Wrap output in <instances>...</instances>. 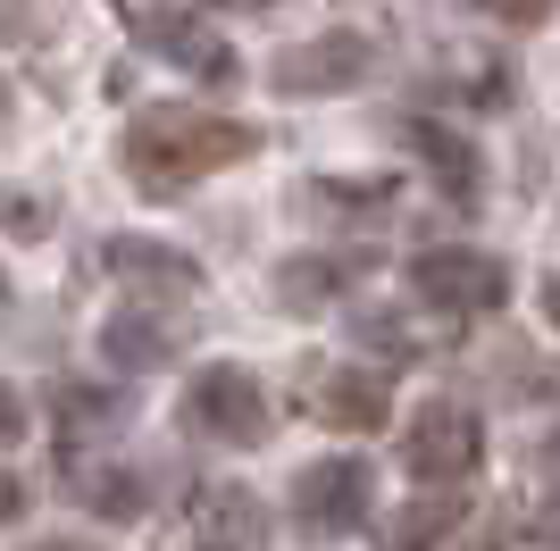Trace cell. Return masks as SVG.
Segmentation results:
<instances>
[{
  "label": "cell",
  "mask_w": 560,
  "mask_h": 551,
  "mask_svg": "<svg viewBox=\"0 0 560 551\" xmlns=\"http://www.w3.org/2000/svg\"><path fill=\"white\" fill-rule=\"evenodd\" d=\"M259 126H243V117H218L201 109V101H160V109H142L135 126H126V142H117V160H126V176L142 184V192H185V184L218 176V167L252 160L259 151Z\"/></svg>",
  "instance_id": "obj_1"
},
{
  "label": "cell",
  "mask_w": 560,
  "mask_h": 551,
  "mask_svg": "<svg viewBox=\"0 0 560 551\" xmlns=\"http://www.w3.org/2000/svg\"><path fill=\"white\" fill-rule=\"evenodd\" d=\"M176 418H185V435L226 443V452L268 443V392H259V376H252L243 360L192 367V385H185V401H176Z\"/></svg>",
  "instance_id": "obj_2"
},
{
  "label": "cell",
  "mask_w": 560,
  "mask_h": 551,
  "mask_svg": "<svg viewBox=\"0 0 560 551\" xmlns=\"http://www.w3.org/2000/svg\"><path fill=\"white\" fill-rule=\"evenodd\" d=\"M410 293L444 318H477V309H502L511 301V268L493 251H468V243H435V251H410Z\"/></svg>",
  "instance_id": "obj_3"
},
{
  "label": "cell",
  "mask_w": 560,
  "mask_h": 551,
  "mask_svg": "<svg viewBox=\"0 0 560 551\" xmlns=\"http://www.w3.org/2000/svg\"><path fill=\"white\" fill-rule=\"evenodd\" d=\"M376 68V43L369 34H351V25H327V34H310V43H284L268 59V84L293 92V101H327V92H360Z\"/></svg>",
  "instance_id": "obj_4"
},
{
  "label": "cell",
  "mask_w": 560,
  "mask_h": 551,
  "mask_svg": "<svg viewBox=\"0 0 560 551\" xmlns=\"http://www.w3.org/2000/svg\"><path fill=\"white\" fill-rule=\"evenodd\" d=\"M477 459H486V426H477V410H460V401H427V410L410 418V435H401V468L419 484H468Z\"/></svg>",
  "instance_id": "obj_5"
},
{
  "label": "cell",
  "mask_w": 560,
  "mask_h": 551,
  "mask_svg": "<svg viewBox=\"0 0 560 551\" xmlns=\"http://www.w3.org/2000/svg\"><path fill=\"white\" fill-rule=\"evenodd\" d=\"M293 518L310 535H360L376 518V477L369 459H318L293 477Z\"/></svg>",
  "instance_id": "obj_6"
},
{
  "label": "cell",
  "mask_w": 560,
  "mask_h": 551,
  "mask_svg": "<svg viewBox=\"0 0 560 551\" xmlns=\"http://www.w3.org/2000/svg\"><path fill=\"white\" fill-rule=\"evenodd\" d=\"M176 351H185V326L167 318V309H151V293H142V301H117L109 318H101V360H109V367L151 376V367H167Z\"/></svg>",
  "instance_id": "obj_7"
},
{
  "label": "cell",
  "mask_w": 560,
  "mask_h": 551,
  "mask_svg": "<svg viewBox=\"0 0 560 551\" xmlns=\"http://www.w3.org/2000/svg\"><path fill=\"white\" fill-rule=\"evenodd\" d=\"M101 268H109L126 293H201V259L176 251V243H151V234H109V243H101Z\"/></svg>",
  "instance_id": "obj_8"
},
{
  "label": "cell",
  "mask_w": 560,
  "mask_h": 551,
  "mask_svg": "<svg viewBox=\"0 0 560 551\" xmlns=\"http://www.w3.org/2000/svg\"><path fill=\"white\" fill-rule=\"evenodd\" d=\"M310 401H318V418L343 426V435H376V426L394 418V392H385L376 367H327V376L310 385Z\"/></svg>",
  "instance_id": "obj_9"
},
{
  "label": "cell",
  "mask_w": 560,
  "mask_h": 551,
  "mask_svg": "<svg viewBox=\"0 0 560 551\" xmlns=\"http://www.w3.org/2000/svg\"><path fill=\"white\" fill-rule=\"evenodd\" d=\"M142 43L160 50V59H176V68H192L201 84H226L234 75V50L218 34H201L192 17H142Z\"/></svg>",
  "instance_id": "obj_10"
},
{
  "label": "cell",
  "mask_w": 560,
  "mask_h": 551,
  "mask_svg": "<svg viewBox=\"0 0 560 551\" xmlns=\"http://www.w3.org/2000/svg\"><path fill=\"white\" fill-rule=\"evenodd\" d=\"M351 276H360V259H335V251H293V259H277V301H284V309H327V301L343 293Z\"/></svg>",
  "instance_id": "obj_11"
},
{
  "label": "cell",
  "mask_w": 560,
  "mask_h": 551,
  "mask_svg": "<svg viewBox=\"0 0 560 551\" xmlns=\"http://www.w3.org/2000/svg\"><path fill=\"white\" fill-rule=\"evenodd\" d=\"M192 535H210V543H268V509L252 493H234V484H201L192 493Z\"/></svg>",
  "instance_id": "obj_12"
},
{
  "label": "cell",
  "mask_w": 560,
  "mask_h": 551,
  "mask_svg": "<svg viewBox=\"0 0 560 551\" xmlns=\"http://www.w3.org/2000/svg\"><path fill=\"white\" fill-rule=\"evenodd\" d=\"M75 484H84V509L117 518V527L151 509V493H142V477H135V468H75Z\"/></svg>",
  "instance_id": "obj_13"
},
{
  "label": "cell",
  "mask_w": 560,
  "mask_h": 551,
  "mask_svg": "<svg viewBox=\"0 0 560 551\" xmlns=\"http://www.w3.org/2000/svg\"><path fill=\"white\" fill-rule=\"evenodd\" d=\"M410 142L427 151L435 184H452V201H477V151H468L460 134H444V126H410Z\"/></svg>",
  "instance_id": "obj_14"
},
{
  "label": "cell",
  "mask_w": 560,
  "mask_h": 551,
  "mask_svg": "<svg viewBox=\"0 0 560 551\" xmlns=\"http://www.w3.org/2000/svg\"><path fill=\"white\" fill-rule=\"evenodd\" d=\"M50 410H59L68 435H101V426L126 418V392H109V385H59V392H50Z\"/></svg>",
  "instance_id": "obj_15"
},
{
  "label": "cell",
  "mask_w": 560,
  "mask_h": 551,
  "mask_svg": "<svg viewBox=\"0 0 560 551\" xmlns=\"http://www.w3.org/2000/svg\"><path fill=\"white\" fill-rule=\"evenodd\" d=\"M460 527V493H452V484H435V502H419V509H401L394 527V543H435V535H452Z\"/></svg>",
  "instance_id": "obj_16"
},
{
  "label": "cell",
  "mask_w": 560,
  "mask_h": 551,
  "mask_svg": "<svg viewBox=\"0 0 560 551\" xmlns=\"http://www.w3.org/2000/svg\"><path fill=\"white\" fill-rule=\"evenodd\" d=\"M0 234L43 243V234H50V201H34V192H0Z\"/></svg>",
  "instance_id": "obj_17"
},
{
  "label": "cell",
  "mask_w": 560,
  "mask_h": 551,
  "mask_svg": "<svg viewBox=\"0 0 560 551\" xmlns=\"http://www.w3.org/2000/svg\"><path fill=\"white\" fill-rule=\"evenodd\" d=\"M385 192H394V184L376 176V184H310L302 201H318V209H385Z\"/></svg>",
  "instance_id": "obj_18"
},
{
  "label": "cell",
  "mask_w": 560,
  "mask_h": 551,
  "mask_svg": "<svg viewBox=\"0 0 560 551\" xmlns=\"http://www.w3.org/2000/svg\"><path fill=\"white\" fill-rule=\"evenodd\" d=\"M477 9H486V17H502V25H544L560 0H477Z\"/></svg>",
  "instance_id": "obj_19"
},
{
  "label": "cell",
  "mask_w": 560,
  "mask_h": 551,
  "mask_svg": "<svg viewBox=\"0 0 560 551\" xmlns=\"http://www.w3.org/2000/svg\"><path fill=\"white\" fill-rule=\"evenodd\" d=\"M18 435H25V392L0 385V443H18Z\"/></svg>",
  "instance_id": "obj_20"
},
{
  "label": "cell",
  "mask_w": 560,
  "mask_h": 551,
  "mask_svg": "<svg viewBox=\"0 0 560 551\" xmlns=\"http://www.w3.org/2000/svg\"><path fill=\"white\" fill-rule=\"evenodd\" d=\"M18 518H25V484L0 468V527H18Z\"/></svg>",
  "instance_id": "obj_21"
},
{
  "label": "cell",
  "mask_w": 560,
  "mask_h": 551,
  "mask_svg": "<svg viewBox=\"0 0 560 551\" xmlns=\"http://www.w3.org/2000/svg\"><path fill=\"white\" fill-rule=\"evenodd\" d=\"M544 318L560 326V276H552V284H544Z\"/></svg>",
  "instance_id": "obj_22"
},
{
  "label": "cell",
  "mask_w": 560,
  "mask_h": 551,
  "mask_svg": "<svg viewBox=\"0 0 560 551\" xmlns=\"http://www.w3.org/2000/svg\"><path fill=\"white\" fill-rule=\"evenodd\" d=\"M9 117H18V101H9V75H0V134H9Z\"/></svg>",
  "instance_id": "obj_23"
},
{
  "label": "cell",
  "mask_w": 560,
  "mask_h": 551,
  "mask_svg": "<svg viewBox=\"0 0 560 551\" xmlns=\"http://www.w3.org/2000/svg\"><path fill=\"white\" fill-rule=\"evenodd\" d=\"M234 9H268V0H234Z\"/></svg>",
  "instance_id": "obj_24"
}]
</instances>
